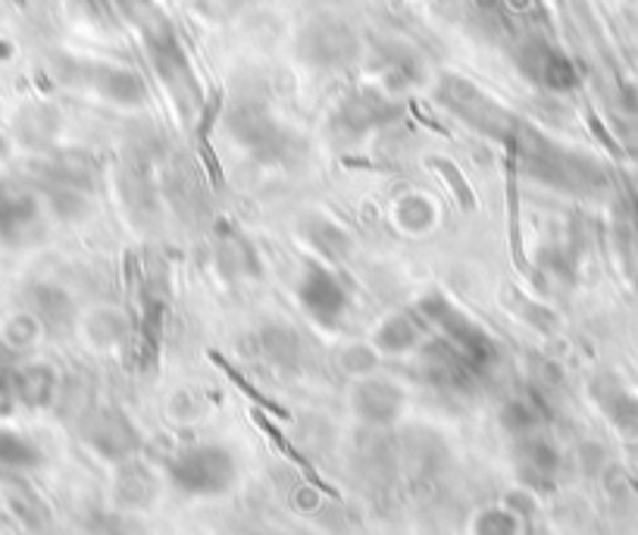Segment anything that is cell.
Segmentation results:
<instances>
[{
	"mask_svg": "<svg viewBox=\"0 0 638 535\" xmlns=\"http://www.w3.org/2000/svg\"><path fill=\"white\" fill-rule=\"evenodd\" d=\"M169 473L178 488L188 495H219L235 480V461L229 451L216 445L192 447V451L178 454Z\"/></svg>",
	"mask_w": 638,
	"mask_h": 535,
	"instance_id": "6da1fadb",
	"label": "cell"
},
{
	"mask_svg": "<svg viewBox=\"0 0 638 535\" xmlns=\"http://www.w3.org/2000/svg\"><path fill=\"white\" fill-rule=\"evenodd\" d=\"M432 163H435V166L442 169L444 176L451 178V185H454V188L461 192L457 197L463 200V207H473V192H470V188L463 185V178H461V173H457V166H454V163H447V161H432Z\"/></svg>",
	"mask_w": 638,
	"mask_h": 535,
	"instance_id": "7a4b0ae2",
	"label": "cell"
}]
</instances>
